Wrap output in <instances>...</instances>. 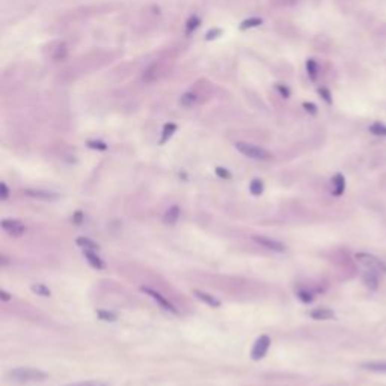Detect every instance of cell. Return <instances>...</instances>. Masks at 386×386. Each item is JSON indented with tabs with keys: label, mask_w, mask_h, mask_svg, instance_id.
Segmentation results:
<instances>
[{
	"label": "cell",
	"mask_w": 386,
	"mask_h": 386,
	"mask_svg": "<svg viewBox=\"0 0 386 386\" xmlns=\"http://www.w3.org/2000/svg\"><path fill=\"white\" fill-rule=\"evenodd\" d=\"M6 379L14 383H35V382H44L47 379V374L41 370L35 368H14L8 371Z\"/></svg>",
	"instance_id": "1"
},
{
	"label": "cell",
	"mask_w": 386,
	"mask_h": 386,
	"mask_svg": "<svg viewBox=\"0 0 386 386\" xmlns=\"http://www.w3.org/2000/svg\"><path fill=\"white\" fill-rule=\"evenodd\" d=\"M236 148L239 152H242L243 156L249 157V159H254V160H270L272 159V154L258 146V145H254V143H248V142H237L236 143Z\"/></svg>",
	"instance_id": "2"
},
{
	"label": "cell",
	"mask_w": 386,
	"mask_h": 386,
	"mask_svg": "<svg viewBox=\"0 0 386 386\" xmlns=\"http://www.w3.org/2000/svg\"><path fill=\"white\" fill-rule=\"evenodd\" d=\"M355 258H356V261H358L365 270L374 272V273H377V275H380V273L385 275V273H386V264H385L380 258H377V257L371 255V254L358 252V254L355 255Z\"/></svg>",
	"instance_id": "3"
},
{
	"label": "cell",
	"mask_w": 386,
	"mask_h": 386,
	"mask_svg": "<svg viewBox=\"0 0 386 386\" xmlns=\"http://www.w3.org/2000/svg\"><path fill=\"white\" fill-rule=\"evenodd\" d=\"M165 66L162 62H152L151 65H148L145 69H143V74H142V79L143 82L146 83H154L162 79V75L165 74Z\"/></svg>",
	"instance_id": "4"
},
{
	"label": "cell",
	"mask_w": 386,
	"mask_h": 386,
	"mask_svg": "<svg viewBox=\"0 0 386 386\" xmlns=\"http://www.w3.org/2000/svg\"><path fill=\"white\" fill-rule=\"evenodd\" d=\"M270 344H272L270 337H269V335H261V337L254 343V347H252V350H251V358H252L254 361L263 359V358L267 355V352H269V349H270Z\"/></svg>",
	"instance_id": "5"
},
{
	"label": "cell",
	"mask_w": 386,
	"mask_h": 386,
	"mask_svg": "<svg viewBox=\"0 0 386 386\" xmlns=\"http://www.w3.org/2000/svg\"><path fill=\"white\" fill-rule=\"evenodd\" d=\"M0 225L12 237H21L26 233V225L18 219H3Z\"/></svg>",
	"instance_id": "6"
},
{
	"label": "cell",
	"mask_w": 386,
	"mask_h": 386,
	"mask_svg": "<svg viewBox=\"0 0 386 386\" xmlns=\"http://www.w3.org/2000/svg\"><path fill=\"white\" fill-rule=\"evenodd\" d=\"M145 294H148V296H151L154 300H156L162 308H165V310L166 311H171V313H174V314H178V310H177V308L165 297V296H162L159 291H156V290H151V288H148V287H142L140 288Z\"/></svg>",
	"instance_id": "7"
},
{
	"label": "cell",
	"mask_w": 386,
	"mask_h": 386,
	"mask_svg": "<svg viewBox=\"0 0 386 386\" xmlns=\"http://www.w3.org/2000/svg\"><path fill=\"white\" fill-rule=\"evenodd\" d=\"M252 240L257 245H260V246H263L269 251H273V252H284L285 251V245L282 242H278V240L266 237V236H254Z\"/></svg>",
	"instance_id": "8"
},
{
	"label": "cell",
	"mask_w": 386,
	"mask_h": 386,
	"mask_svg": "<svg viewBox=\"0 0 386 386\" xmlns=\"http://www.w3.org/2000/svg\"><path fill=\"white\" fill-rule=\"evenodd\" d=\"M68 54V48H66V44L63 41H56V42H51L50 44V48H48V56L59 62V60H63Z\"/></svg>",
	"instance_id": "9"
},
{
	"label": "cell",
	"mask_w": 386,
	"mask_h": 386,
	"mask_svg": "<svg viewBox=\"0 0 386 386\" xmlns=\"http://www.w3.org/2000/svg\"><path fill=\"white\" fill-rule=\"evenodd\" d=\"M24 195L33 199H39V201H54L59 198L57 193L54 192H48V190H41V189H27L24 190Z\"/></svg>",
	"instance_id": "10"
},
{
	"label": "cell",
	"mask_w": 386,
	"mask_h": 386,
	"mask_svg": "<svg viewBox=\"0 0 386 386\" xmlns=\"http://www.w3.org/2000/svg\"><path fill=\"white\" fill-rule=\"evenodd\" d=\"M83 254H85V258L88 260V263L94 269H97V270H104L106 269V263L101 260V257L97 255V252H94V251H83Z\"/></svg>",
	"instance_id": "11"
},
{
	"label": "cell",
	"mask_w": 386,
	"mask_h": 386,
	"mask_svg": "<svg viewBox=\"0 0 386 386\" xmlns=\"http://www.w3.org/2000/svg\"><path fill=\"white\" fill-rule=\"evenodd\" d=\"M193 294H195L201 302H204V303H207V305H210V306H213V308H219V306L222 305V302H220L219 299H216L214 296H211V294H208V293H204V291H199V290H193Z\"/></svg>",
	"instance_id": "12"
},
{
	"label": "cell",
	"mask_w": 386,
	"mask_h": 386,
	"mask_svg": "<svg viewBox=\"0 0 386 386\" xmlns=\"http://www.w3.org/2000/svg\"><path fill=\"white\" fill-rule=\"evenodd\" d=\"M199 103V95L193 91H189V92H184L181 97H180V104L183 107H193Z\"/></svg>",
	"instance_id": "13"
},
{
	"label": "cell",
	"mask_w": 386,
	"mask_h": 386,
	"mask_svg": "<svg viewBox=\"0 0 386 386\" xmlns=\"http://www.w3.org/2000/svg\"><path fill=\"white\" fill-rule=\"evenodd\" d=\"M344 189H346L344 175L343 174H337L332 178V193H334V196H341L344 193Z\"/></svg>",
	"instance_id": "14"
},
{
	"label": "cell",
	"mask_w": 386,
	"mask_h": 386,
	"mask_svg": "<svg viewBox=\"0 0 386 386\" xmlns=\"http://www.w3.org/2000/svg\"><path fill=\"white\" fill-rule=\"evenodd\" d=\"M310 316L314 320H331L335 317V313L332 310H329V308H317V310L311 311Z\"/></svg>",
	"instance_id": "15"
},
{
	"label": "cell",
	"mask_w": 386,
	"mask_h": 386,
	"mask_svg": "<svg viewBox=\"0 0 386 386\" xmlns=\"http://www.w3.org/2000/svg\"><path fill=\"white\" fill-rule=\"evenodd\" d=\"M75 245L79 246V248H82L83 251H94V252H97L100 249V246L95 242H92L91 239H86V237H79V239L75 240Z\"/></svg>",
	"instance_id": "16"
},
{
	"label": "cell",
	"mask_w": 386,
	"mask_h": 386,
	"mask_svg": "<svg viewBox=\"0 0 386 386\" xmlns=\"http://www.w3.org/2000/svg\"><path fill=\"white\" fill-rule=\"evenodd\" d=\"M180 217V208L177 205H172L171 208L166 210L165 216H163V222L168 223V225H174Z\"/></svg>",
	"instance_id": "17"
},
{
	"label": "cell",
	"mask_w": 386,
	"mask_h": 386,
	"mask_svg": "<svg viewBox=\"0 0 386 386\" xmlns=\"http://www.w3.org/2000/svg\"><path fill=\"white\" fill-rule=\"evenodd\" d=\"M361 367L364 370H368V371H376V373H386V361H374V362H364L361 364Z\"/></svg>",
	"instance_id": "18"
},
{
	"label": "cell",
	"mask_w": 386,
	"mask_h": 386,
	"mask_svg": "<svg viewBox=\"0 0 386 386\" xmlns=\"http://www.w3.org/2000/svg\"><path fill=\"white\" fill-rule=\"evenodd\" d=\"M175 131H177V124H174V122H168V124H165L163 131H162V136H160V145L166 143V142L174 136V133H175Z\"/></svg>",
	"instance_id": "19"
},
{
	"label": "cell",
	"mask_w": 386,
	"mask_h": 386,
	"mask_svg": "<svg viewBox=\"0 0 386 386\" xmlns=\"http://www.w3.org/2000/svg\"><path fill=\"white\" fill-rule=\"evenodd\" d=\"M377 276H379L377 273L367 270V272L364 273L362 279H364V282H365V285H367L368 288H371V290H376V288H377V284H379V279H377Z\"/></svg>",
	"instance_id": "20"
},
{
	"label": "cell",
	"mask_w": 386,
	"mask_h": 386,
	"mask_svg": "<svg viewBox=\"0 0 386 386\" xmlns=\"http://www.w3.org/2000/svg\"><path fill=\"white\" fill-rule=\"evenodd\" d=\"M261 24H263V18H260V17H251V18L243 20L239 27H240L242 30H248V29H252V27H258V26H261Z\"/></svg>",
	"instance_id": "21"
},
{
	"label": "cell",
	"mask_w": 386,
	"mask_h": 386,
	"mask_svg": "<svg viewBox=\"0 0 386 386\" xmlns=\"http://www.w3.org/2000/svg\"><path fill=\"white\" fill-rule=\"evenodd\" d=\"M306 71H308V75H310V79L313 82L317 80V75H319V65L314 59H308L306 62Z\"/></svg>",
	"instance_id": "22"
},
{
	"label": "cell",
	"mask_w": 386,
	"mask_h": 386,
	"mask_svg": "<svg viewBox=\"0 0 386 386\" xmlns=\"http://www.w3.org/2000/svg\"><path fill=\"white\" fill-rule=\"evenodd\" d=\"M30 290H32V293H35L36 296H41V297H50L51 296L50 288L44 284H32Z\"/></svg>",
	"instance_id": "23"
},
{
	"label": "cell",
	"mask_w": 386,
	"mask_h": 386,
	"mask_svg": "<svg viewBox=\"0 0 386 386\" xmlns=\"http://www.w3.org/2000/svg\"><path fill=\"white\" fill-rule=\"evenodd\" d=\"M199 24H201L199 17H198V15H192V17L187 20V23H186V35H190L193 30H196V29L199 27Z\"/></svg>",
	"instance_id": "24"
},
{
	"label": "cell",
	"mask_w": 386,
	"mask_h": 386,
	"mask_svg": "<svg viewBox=\"0 0 386 386\" xmlns=\"http://www.w3.org/2000/svg\"><path fill=\"white\" fill-rule=\"evenodd\" d=\"M264 192V184H263V181L261 180H252V183H251V193L254 195V196H260L261 193Z\"/></svg>",
	"instance_id": "25"
},
{
	"label": "cell",
	"mask_w": 386,
	"mask_h": 386,
	"mask_svg": "<svg viewBox=\"0 0 386 386\" xmlns=\"http://www.w3.org/2000/svg\"><path fill=\"white\" fill-rule=\"evenodd\" d=\"M370 131L376 136H385L386 137V125L382 122H374L370 125Z\"/></svg>",
	"instance_id": "26"
},
{
	"label": "cell",
	"mask_w": 386,
	"mask_h": 386,
	"mask_svg": "<svg viewBox=\"0 0 386 386\" xmlns=\"http://www.w3.org/2000/svg\"><path fill=\"white\" fill-rule=\"evenodd\" d=\"M65 386H109V383L101 382V380H85V382H77V383H71V385H65Z\"/></svg>",
	"instance_id": "27"
},
{
	"label": "cell",
	"mask_w": 386,
	"mask_h": 386,
	"mask_svg": "<svg viewBox=\"0 0 386 386\" xmlns=\"http://www.w3.org/2000/svg\"><path fill=\"white\" fill-rule=\"evenodd\" d=\"M97 316L103 320V322H116V314H113V313H109V311H103V310H100V311H97Z\"/></svg>",
	"instance_id": "28"
},
{
	"label": "cell",
	"mask_w": 386,
	"mask_h": 386,
	"mask_svg": "<svg viewBox=\"0 0 386 386\" xmlns=\"http://www.w3.org/2000/svg\"><path fill=\"white\" fill-rule=\"evenodd\" d=\"M297 296H299V299H300L302 302H305V303H311V302L314 300V294H313L311 291H306V290L299 291Z\"/></svg>",
	"instance_id": "29"
},
{
	"label": "cell",
	"mask_w": 386,
	"mask_h": 386,
	"mask_svg": "<svg viewBox=\"0 0 386 386\" xmlns=\"http://www.w3.org/2000/svg\"><path fill=\"white\" fill-rule=\"evenodd\" d=\"M88 146L91 149H97V151H106L107 149V145L104 142H101V140H89Z\"/></svg>",
	"instance_id": "30"
},
{
	"label": "cell",
	"mask_w": 386,
	"mask_h": 386,
	"mask_svg": "<svg viewBox=\"0 0 386 386\" xmlns=\"http://www.w3.org/2000/svg\"><path fill=\"white\" fill-rule=\"evenodd\" d=\"M220 35H222V29L213 27V29H210V30L207 32V35H205V39H207V41H213V39L219 38Z\"/></svg>",
	"instance_id": "31"
},
{
	"label": "cell",
	"mask_w": 386,
	"mask_h": 386,
	"mask_svg": "<svg viewBox=\"0 0 386 386\" xmlns=\"http://www.w3.org/2000/svg\"><path fill=\"white\" fill-rule=\"evenodd\" d=\"M9 198V189L6 186V183H0V199L2 201H6Z\"/></svg>",
	"instance_id": "32"
},
{
	"label": "cell",
	"mask_w": 386,
	"mask_h": 386,
	"mask_svg": "<svg viewBox=\"0 0 386 386\" xmlns=\"http://www.w3.org/2000/svg\"><path fill=\"white\" fill-rule=\"evenodd\" d=\"M276 91H278L284 98H288V97L291 95V91H290L285 85H281V83H279V85H276Z\"/></svg>",
	"instance_id": "33"
},
{
	"label": "cell",
	"mask_w": 386,
	"mask_h": 386,
	"mask_svg": "<svg viewBox=\"0 0 386 386\" xmlns=\"http://www.w3.org/2000/svg\"><path fill=\"white\" fill-rule=\"evenodd\" d=\"M303 109H305L308 113H311V115H316V113H317V106H316V104H313V103L305 101V103H303Z\"/></svg>",
	"instance_id": "34"
},
{
	"label": "cell",
	"mask_w": 386,
	"mask_h": 386,
	"mask_svg": "<svg viewBox=\"0 0 386 386\" xmlns=\"http://www.w3.org/2000/svg\"><path fill=\"white\" fill-rule=\"evenodd\" d=\"M216 174H217L220 178H223V180H229V178H231V172L226 171L225 168H216Z\"/></svg>",
	"instance_id": "35"
},
{
	"label": "cell",
	"mask_w": 386,
	"mask_h": 386,
	"mask_svg": "<svg viewBox=\"0 0 386 386\" xmlns=\"http://www.w3.org/2000/svg\"><path fill=\"white\" fill-rule=\"evenodd\" d=\"M319 94L322 95V98H323V100H325L326 103H329V104L332 103V98H331V92H329L328 89H325V88H320V89H319Z\"/></svg>",
	"instance_id": "36"
},
{
	"label": "cell",
	"mask_w": 386,
	"mask_h": 386,
	"mask_svg": "<svg viewBox=\"0 0 386 386\" xmlns=\"http://www.w3.org/2000/svg\"><path fill=\"white\" fill-rule=\"evenodd\" d=\"M82 222H83V213H82V211H75L74 216H72V223L80 225Z\"/></svg>",
	"instance_id": "37"
},
{
	"label": "cell",
	"mask_w": 386,
	"mask_h": 386,
	"mask_svg": "<svg viewBox=\"0 0 386 386\" xmlns=\"http://www.w3.org/2000/svg\"><path fill=\"white\" fill-rule=\"evenodd\" d=\"M0 299H2L3 302H8V300H11V294H8L5 290H2L0 291Z\"/></svg>",
	"instance_id": "38"
}]
</instances>
